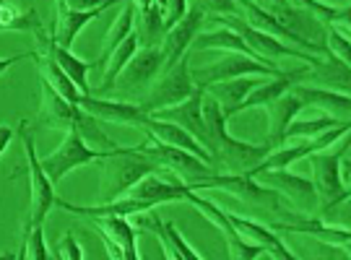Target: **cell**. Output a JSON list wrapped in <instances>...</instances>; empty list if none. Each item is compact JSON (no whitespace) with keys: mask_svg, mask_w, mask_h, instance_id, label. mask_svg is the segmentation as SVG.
<instances>
[{"mask_svg":"<svg viewBox=\"0 0 351 260\" xmlns=\"http://www.w3.org/2000/svg\"><path fill=\"white\" fill-rule=\"evenodd\" d=\"M203 120H206V151L211 154V164L216 172L247 174L271 151L268 143H247L229 136L226 117L221 104L213 97H203Z\"/></svg>","mask_w":351,"mask_h":260,"instance_id":"6da1fadb","label":"cell"},{"mask_svg":"<svg viewBox=\"0 0 351 260\" xmlns=\"http://www.w3.org/2000/svg\"><path fill=\"white\" fill-rule=\"evenodd\" d=\"M99 161H101V185H99L101 203L123 198L143 174L159 169L154 161H149L143 154H138V151L133 149V146H120V149L110 151Z\"/></svg>","mask_w":351,"mask_h":260,"instance_id":"7a4b0ae2","label":"cell"},{"mask_svg":"<svg viewBox=\"0 0 351 260\" xmlns=\"http://www.w3.org/2000/svg\"><path fill=\"white\" fill-rule=\"evenodd\" d=\"M343 154H349V143L343 141L339 151H315L307 159L313 164V185L317 193V209L323 211V216L339 209L343 200H349L351 190L341 180V159Z\"/></svg>","mask_w":351,"mask_h":260,"instance_id":"3957f363","label":"cell"},{"mask_svg":"<svg viewBox=\"0 0 351 260\" xmlns=\"http://www.w3.org/2000/svg\"><path fill=\"white\" fill-rule=\"evenodd\" d=\"M133 149L143 154L149 161H154L156 167H162L167 172H172L177 180H182L185 185H198L203 180H208L211 174H216L211 164H206L203 159H198L195 154H190L185 149H177V146H167L162 141H156L154 136L146 133V141L133 146Z\"/></svg>","mask_w":351,"mask_h":260,"instance_id":"277c9868","label":"cell"},{"mask_svg":"<svg viewBox=\"0 0 351 260\" xmlns=\"http://www.w3.org/2000/svg\"><path fill=\"white\" fill-rule=\"evenodd\" d=\"M193 190H201V187H213V190H224L229 196L239 198L245 206H250L255 211H271V213H281L284 219H289L291 213L284 209V198L278 196V190L274 187H263L252 182L250 174H224L216 172L208 180H203L198 185H190Z\"/></svg>","mask_w":351,"mask_h":260,"instance_id":"5b68a950","label":"cell"},{"mask_svg":"<svg viewBox=\"0 0 351 260\" xmlns=\"http://www.w3.org/2000/svg\"><path fill=\"white\" fill-rule=\"evenodd\" d=\"M208 19L216 21V24H221L224 29L237 32L239 37L245 39L252 50L258 52L261 58H265V60L276 62V60H284V58H294V60H302L304 65H317V62H320L317 55L300 50V47H294V45H284L281 39L271 37V34H265L261 29H255V26H250L245 19H239V16H208Z\"/></svg>","mask_w":351,"mask_h":260,"instance_id":"8992f818","label":"cell"},{"mask_svg":"<svg viewBox=\"0 0 351 260\" xmlns=\"http://www.w3.org/2000/svg\"><path fill=\"white\" fill-rule=\"evenodd\" d=\"M289 71H281L278 65H265L247 58V55H239V52H226L224 58L208 65V68H198V71H190L193 75V84L198 88H206L211 84H221V81H232V78H242V75H261V78H278V75H287Z\"/></svg>","mask_w":351,"mask_h":260,"instance_id":"52a82bcc","label":"cell"},{"mask_svg":"<svg viewBox=\"0 0 351 260\" xmlns=\"http://www.w3.org/2000/svg\"><path fill=\"white\" fill-rule=\"evenodd\" d=\"M110 151H101V149H91L84 138L78 136V130L71 128L68 130V136L63 138V143L58 146V149L47 154V156H42L39 164H42V169L45 174L52 180V185L55 182H60L65 174H71L73 169L78 167H86L91 161H99L104 159Z\"/></svg>","mask_w":351,"mask_h":260,"instance_id":"ba28073f","label":"cell"},{"mask_svg":"<svg viewBox=\"0 0 351 260\" xmlns=\"http://www.w3.org/2000/svg\"><path fill=\"white\" fill-rule=\"evenodd\" d=\"M19 136L24 141L26 149V161H29V187H32V213H29V222H26V229L37 226V224H45L50 209L55 206V187H52V180L45 174L42 164H39L37 156V146H34V136L32 130L26 128V123H21L19 128ZM24 229V232H26Z\"/></svg>","mask_w":351,"mask_h":260,"instance_id":"9c48e42d","label":"cell"},{"mask_svg":"<svg viewBox=\"0 0 351 260\" xmlns=\"http://www.w3.org/2000/svg\"><path fill=\"white\" fill-rule=\"evenodd\" d=\"M195 84H193V75H190V60L188 55H182L177 60L175 68H169L167 73L154 84L149 94L138 102V110L143 115H151L156 110H164V107H172L177 102L188 99L190 94L195 91Z\"/></svg>","mask_w":351,"mask_h":260,"instance_id":"30bf717a","label":"cell"},{"mask_svg":"<svg viewBox=\"0 0 351 260\" xmlns=\"http://www.w3.org/2000/svg\"><path fill=\"white\" fill-rule=\"evenodd\" d=\"M255 177H261L268 187L278 190V196L287 198L297 213L313 216L315 209H317V193H315L313 180L291 174L289 169H265V172H258Z\"/></svg>","mask_w":351,"mask_h":260,"instance_id":"8fae6325","label":"cell"},{"mask_svg":"<svg viewBox=\"0 0 351 260\" xmlns=\"http://www.w3.org/2000/svg\"><path fill=\"white\" fill-rule=\"evenodd\" d=\"M190 203V206H195V209L201 211L203 216H208L219 229H221V235H224L226 245H229V250H232V258H239V260H255L261 258V255H265V250L261 248V245H255V242H247L245 237L239 235L237 229H234V224L229 222V216H226L224 211L219 209L216 203H211L208 198H203V196H198V190H193L190 187L188 190V198H185Z\"/></svg>","mask_w":351,"mask_h":260,"instance_id":"7c38bea8","label":"cell"},{"mask_svg":"<svg viewBox=\"0 0 351 260\" xmlns=\"http://www.w3.org/2000/svg\"><path fill=\"white\" fill-rule=\"evenodd\" d=\"M203 19H206V13H203L195 3H190L188 13H185L172 29H167V34H164V39H162V47H159L164 73H167L169 68H175L177 60H180L182 55H188L193 39L201 32Z\"/></svg>","mask_w":351,"mask_h":260,"instance_id":"4fadbf2b","label":"cell"},{"mask_svg":"<svg viewBox=\"0 0 351 260\" xmlns=\"http://www.w3.org/2000/svg\"><path fill=\"white\" fill-rule=\"evenodd\" d=\"M91 226L104 239L110 258L138 260V250H136L138 229L128 224V216H91Z\"/></svg>","mask_w":351,"mask_h":260,"instance_id":"5bb4252c","label":"cell"},{"mask_svg":"<svg viewBox=\"0 0 351 260\" xmlns=\"http://www.w3.org/2000/svg\"><path fill=\"white\" fill-rule=\"evenodd\" d=\"M274 232H291V235H307L315 237L320 242H326L330 248H339L349 255L351 248V235L346 226H328L323 219H315V216H304V213H291L289 219H284L281 224H271Z\"/></svg>","mask_w":351,"mask_h":260,"instance_id":"9a60e30c","label":"cell"},{"mask_svg":"<svg viewBox=\"0 0 351 260\" xmlns=\"http://www.w3.org/2000/svg\"><path fill=\"white\" fill-rule=\"evenodd\" d=\"M138 226L146 229L151 235L159 239V245L164 250V258H172V260H203L201 252L190 248L188 242L182 239L180 229H177L172 222H162V216L156 213L154 209L149 211H141L138 213Z\"/></svg>","mask_w":351,"mask_h":260,"instance_id":"2e32d148","label":"cell"},{"mask_svg":"<svg viewBox=\"0 0 351 260\" xmlns=\"http://www.w3.org/2000/svg\"><path fill=\"white\" fill-rule=\"evenodd\" d=\"M203 97H206V91H203V88H195L188 99L177 102L172 107L151 112V117H156V120H169V123L185 128L190 136L195 138L203 149H206L208 133H206V120H203Z\"/></svg>","mask_w":351,"mask_h":260,"instance_id":"e0dca14e","label":"cell"},{"mask_svg":"<svg viewBox=\"0 0 351 260\" xmlns=\"http://www.w3.org/2000/svg\"><path fill=\"white\" fill-rule=\"evenodd\" d=\"M138 128H143L149 136H154L156 141H162L167 146H177V149H185L190 154H195L198 159H203L206 164H211V154L203 149L201 143L195 141V138L190 136L185 128H180V125L169 123V120H156V117H151V115H143L141 117ZM213 167V164H211Z\"/></svg>","mask_w":351,"mask_h":260,"instance_id":"ac0fdd59","label":"cell"},{"mask_svg":"<svg viewBox=\"0 0 351 260\" xmlns=\"http://www.w3.org/2000/svg\"><path fill=\"white\" fill-rule=\"evenodd\" d=\"M265 110H268V138H265V143H268L271 149H278V146L287 143L284 133H287L289 123L304 110V104H302L300 97L289 88V91H284L281 97H276L271 104H265Z\"/></svg>","mask_w":351,"mask_h":260,"instance_id":"d6986e66","label":"cell"},{"mask_svg":"<svg viewBox=\"0 0 351 260\" xmlns=\"http://www.w3.org/2000/svg\"><path fill=\"white\" fill-rule=\"evenodd\" d=\"M162 68V52L159 47H138L133 52V58L128 60L123 68V73L117 75L114 88L125 91V88H141L151 84V78L156 75V71Z\"/></svg>","mask_w":351,"mask_h":260,"instance_id":"ffe728a7","label":"cell"},{"mask_svg":"<svg viewBox=\"0 0 351 260\" xmlns=\"http://www.w3.org/2000/svg\"><path fill=\"white\" fill-rule=\"evenodd\" d=\"M78 107L88 112L91 117H97L99 123H114V125H138L143 112L138 104L130 102H112V99H97L94 94H84L78 99Z\"/></svg>","mask_w":351,"mask_h":260,"instance_id":"44dd1931","label":"cell"},{"mask_svg":"<svg viewBox=\"0 0 351 260\" xmlns=\"http://www.w3.org/2000/svg\"><path fill=\"white\" fill-rule=\"evenodd\" d=\"M39 97H42V110H39V123L52 130H71L75 128V115H78V104H71L63 99L50 84L42 81L39 86Z\"/></svg>","mask_w":351,"mask_h":260,"instance_id":"7402d4cb","label":"cell"},{"mask_svg":"<svg viewBox=\"0 0 351 260\" xmlns=\"http://www.w3.org/2000/svg\"><path fill=\"white\" fill-rule=\"evenodd\" d=\"M34 34H37L39 45H45V47L52 52V58H55V60H58V65H60L65 73H68V78L73 81L75 86L81 88V94H91V88H88V71H91V68H99V60L88 62V60L75 58L71 50L60 47V45L52 39L50 32H45V29H39V32H34Z\"/></svg>","mask_w":351,"mask_h":260,"instance_id":"603a6c76","label":"cell"},{"mask_svg":"<svg viewBox=\"0 0 351 260\" xmlns=\"http://www.w3.org/2000/svg\"><path fill=\"white\" fill-rule=\"evenodd\" d=\"M291 91L302 99L304 107H315L320 110L328 117H336V120H349V110H351V99L349 94L343 91H328V88L320 86H307V84H294Z\"/></svg>","mask_w":351,"mask_h":260,"instance_id":"cb8c5ba5","label":"cell"},{"mask_svg":"<svg viewBox=\"0 0 351 260\" xmlns=\"http://www.w3.org/2000/svg\"><path fill=\"white\" fill-rule=\"evenodd\" d=\"M226 216H229V222L234 224V229H237L239 235L245 237L247 242L261 245L268 255H274V258H278V260H294L297 258L291 250H287V245L278 239V235L271 229V226L252 222V219H245V216H237V213H226Z\"/></svg>","mask_w":351,"mask_h":260,"instance_id":"d4e9b609","label":"cell"},{"mask_svg":"<svg viewBox=\"0 0 351 260\" xmlns=\"http://www.w3.org/2000/svg\"><path fill=\"white\" fill-rule=\"evenodd\" d=\"M190 47H195V50H224V52H239V55H247V58H252V60L258 62H265V65H276V62L265 60V58H261L258 52L252 50L250 45L245 42V39L239 37L237 32H232V29H216V32H206V34H195V39H193V45Z\"/></svg>","mask_w":351,"mask_h":260,"instance_id":"484cf974","label":"cell"},{"mask_svg":"<svg viewBox=\"0 0 351 260\" xmlns=\"http://www.w3.org/2000/svg\"><path fill=\"white\" fill-rule=\"evenodd\" d=\"M133 34L138 37V47H162V39L167 34L162 5L151 3L149 8H136Z\"/></svg>","mask_w":351,"mask_h":260,"instance_id":"4316f807","label":"cell"},{"mask_svg":"<svg viewBox=\"0 0 351 260\" xmlns=\"http://www.w3.org/2000/svg\"><path fill=\"white\" fill-rule=\"evenodd\" d=\"M39 47H42V52L37 55V62H39V71H42V81H45V84H50V86L55 88L63 99H68L71 104H78V99L84 97V94H81V88L75 86L73 81L68 78V73L58 65V60L52 58V52L47 50L45 45H39Z\"/></svg>","mask_w":351,"mask_h":260,"instance_id":"83f0119b","label":"cell"},{"mask_svg":"<svg viewBox=\"0 0 351 260\" xmlns=\"http://www.w3.org/2000/svg\"><path fill=\"white\" fill-rule=\"evenodd\" d=\"M136 50H138V37L130 32V34H128V37L123 39V42H120L110 55H107V60H104V78H101V86H99L101 94L112 91L117 75L123 73V68L128 65V60L133 58V52Z\"/></svg>","mask_w":351,"mask_h":260,"instance_id":"f1b7e54d","label":"cell"},{"mask_svg":"<svg viewBox=\"0 0 351 260\" xmlns=\"http://www.w3.org/2000/svg\"><path fill=\"white\" fill-rule=\"evenodd\" d=\"M258 84H261L258 78H252V75H242V78H232V81L211 84L206 91H208V97H213V99L221 104V110H232V107H237L239 102L245 99V97H247Z\"/></svg>","mask_w":351,"mask_h":260,"instance_id":"f546056e","label":"cell"},{"mask_svg":"<svg viewBox=\"0 0 351 260\" xmlns=\"http://www.w3.org/2000/svg\"><path fill=\"white\" fill-rule=\"evenodd\" d=\"M42 21L34 8L21 13L11 0H0V32H39Z\"/></svg>","mask_w":351,"mask_h":260,"instance_id":"4dcf8cb0","label":"cell"},{"mask_svg":"<svg viewBox=\"0 0 351 260\" xmlns=\"http://www.w3.org/2000/svg\"><path fill=\"white\" fill-rule=\"evenodd\" d=\"M75 130H78V136L84 138L91 149H101V151L120 149V143L112 141V138L107 136V133L99 128V120H97V117H91V115L84 112L81 107H78V115H75Z\"/></svg>","mask_w":351,"mask_h":260,"instance_id":"1f68e13d","label":"cell"},{"mask_svg":"<svg viewBox=\"0 0 351 260\" xmlns=\"http://www.w3.org/2000/svg\"><path fill=\"white\" fill-rule=\"evenodd\" d=\"M133 21H136V3L130 0L128 3L125 0V5L120 8V13H117V19H114V24H112V29L107 32V37H104V50H101V58H99V65L104 60H107V55L123 42V39L133 32Z\"/></svg>","mask_w":351,"mask_h":260,"instance_id":"d6a6232c","label":"cell"},{"mask_svg":"<svg viewBox=\"0 0 351 260\" xmlns=\"http://www.w3.org/2000/svg\"><path fill=\"white\" fill-rule=\"evenodd\" d=\"M291 5H300L304 11L313 13V19L317 24H336V21H349V5H328L323 0H287Z\"/></svg>","mask_w":351,"mask_h":260,"instance_id":"836d02e7","label":"cell"},{"mask_svg":"<svg viewBox=\"0 0 351 260\" xmlns=\"http://www.w3.org/2000/svg\"><path fill=\"white\" fill-rule=\"evenodd\" d=\"M339 123H343V120L328 117V115H317V117H310V120H291L284 138H287V143L291 138H315L320 136L323 130H328V128H336Z\"/></svg>","mask_w":351,"mask_h":260,"instance_id":"e575fe53","label":"cell"},{"mask_svg":"<svg viewBox=\"0 0 351 260\" xmlns=\"http://www.w3.org/2000/svg\"><path fill=\"white\" fill-rule=\"evenodd\" d=\"M326 34H328V52H330V58H339L341 62H346L349 65V26H343V29H336V24H328L326 26Z\"/></svg>","mask_w":351,"mask_h":260,"instance_id":"d590c367","label":"cell"},{"mask_svg":"<svg viewBox=\"0 0 351 260\" xmlns=\"http://www.w3.org/2000/svg\"><path fill=\"white\" fill-rule=\"evenodd\" d=\"M24 250L26 252H21V258H29V260L50 258L47 242H45V232H42V224H37V226H32V229H26L24 232Z\"/></svg>","mask_w":351,"mask_h":260,"instance_id":"8d00e7d4","label":"cell"},{"mask_svg":"<svg viewBox=\"0 0 351 260\" xmlns=\"http://www.w3.org/2000/svg\"><path fill=\"white\" fill-rule=\"evenodd\" d=\"M190 0H167L164 3V29H172V26L188 13Z\"/></svg>","mask_w":351,"mask_h":260,"instance_id":"74e56055","label":"cell"},{"mask_svg":"<svg viewBox=\"0 0 351 260\" xmlns=\"http://www.w3.org/2000/svg\"><path fill=\"white\" fill-rule=\"evenodd\" d=\"M58 258H68V260H84V248L78 245V239H75L73 232H68V235L60 239V252H58Z\"/></svg>","mask_w":351,"mask_h":260,"instance_id":"f35d334b","label":"cell"},{"mask_svg":"<svg viewBox=\"0 0 351 260\" xmlns=\"http://www.w3.org/2000/svg\"><path fill=\"white\" fill-rule=\"evenodd\" d=\"M39 52H21V55H13V58H0V75L5 73L11 68L13 62H21V60H37Z\"/></svg>","mask_w":351,"mask_h":260,"instance_id":"ab89813d","label":"cell"},{"mask_svg":"<svg viewBox=\"0 0 351 260\" xmlns=\"http://www.w3.org/2000/svg\"><path fill=\"white\" fill-rule=\"evenodd\" d=\"M11 138H13L11 125H0V154H3V151H5V146L11 143Z\"/></svg>","mask_w":351,"mask_h":260,"instance_id":"60d3db41","label":"cell"},{"mask_svg":"<svg viewBox=\"0 0 351 260\" xmlns=\"http://www.w3.org/2000/svg\"><path fill=\"white\" fill-rule=\"evenodd\" d=\"M55 3V19H60L65 11H68V5H65V0H52Z\"/></svg>","mask_w":351,"mask_h":260,"instance_id":"b9f144b4","label":"cell"},{"mask_svg":"<svg viewBox=\"0 0 351 260\" xmlns=\"http://www.w3.org/2000/svg\"><path fill=\"white\" fill-rule=\"evenodd\" d=\"M133 3H136V8H149L154 0H133Z\"/></svg>","mask_w":351,"mask_h":260,"instance_id":"7bdbcfd3","label":"cell"},{"mask_svg":"<svg viewBox=\"0 0 351 260\" xmlns=\"http://www.w3.org/2000/svg\"><path fill=\"white\" fill-rule=\"evenodd\" d=\"M287 0H274V8H287Z\"/></svg>","mask_w":351,"mask_h":260,"instance_id":"ee69618b","label":"cell"},{"mask_svg":"<svg viewBox=\"0 0 351 260\" xmlns=\"http://www.w3.org/2000/svg\"><path fill=\"white\" fill-rule=\"evenodd\" d=\"M252 3H258V5H263V3H268V8H271V0H252Z\"/></svg>","mask_w":351,"mask_h":260,"instance_id":"f6af8a7d","label":"cell"},{"mask_svg":"<svg viewBox=\"0 0 351 260\" xmlns=\"http://www.w3.org/2000/svg\"><path fill=\"white\" fill-rule=\"evenodd\" d=\"M154 3H156V5H162V8H164V3H167V0H154Z\"/></svg>","mask_w":351,"mask_h":260,"instance_id":"bcb514c9","label":"cell"}]
</instances>
